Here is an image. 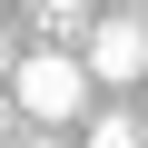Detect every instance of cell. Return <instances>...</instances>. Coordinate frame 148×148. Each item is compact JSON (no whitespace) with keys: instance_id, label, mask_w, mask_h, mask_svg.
I'll use <instances>...</instances> for the list:
<instances>
[{"instance_id":"obj_3","label":"cell","mask_w":148,"mask_h":148,"mask_svg":"<svg viewBox=\"0 0 148 148\" xmlns=\"http://www.w3.org/2000/svg\"><path fill=\"white\" fill-rule=\"evenodd\" d=\"M30 10H40V30H49V49H59L69 30H79V20H89V0H30Z\"/></svg>"},{"instance_id":"obj_2","label":"cell","mask_w":148,"mask_h":148,"mask_svg":"<svg viewBox=\"0 0 148 148\" xmlns=\"http://www.w3.org/2000/svg\"><path fill=\"white\" fill-rule=\"evenodd\" d=\"M89 79H109V89H128V79H148V30L128 20V10H109V20H89Z\"/></svg>"},{"instance_id":"obj_4","label":"cell","mask_w":148,"mask_h":148,"mask_svg":"<svg viewBox=\"0 0 148 148\" xmlns=\"http://www.w3.org/2000/svg\"><path fill=\"white\" fill-rule=\"evenodd\" d=\"M89 148H148V138H138V119H119V109H109V119L89 128Z\"/></svg>"},{"instance_id":"obj_1","label":"cell","mask_w":148,"mask_h":148,"mask_svg":"<svg viewBox=\"0 0 148 148\" xmlns=\"http://www.w3.org/2000/svg\"><path fill=\"white\" fill-rule=\"evenodd\" d=\"M10 99H20V119H40V128L79 119V109H89V59H69V49H30V59H10Z\"/></svg>"},{"instance_id":"obj_5","label":"cell","mask_w":148,"mask_h":148,"mask_svg":"<svg viewBox=\"0 0 148 148\" xmlns=\"http://www.w3.org/2000/svg\"><path fill=\"white\" fill-rule=\"evenodd\" d=\"M0 79H10V30H0Z\"/></svg>"},{"instance_id":"obj_6","label":"cell","mask_w":148,"mask_h":148,"mask_svg":"<svg viewBox=\"0 0 148 148\" xmlns=\"http://www.w3.org/2000/svg\"><path fill=\"white\" fill-rule=\"evenodd\" d=\"M20 148H59V138H20Z\"/></svg>"}]
</instances>
